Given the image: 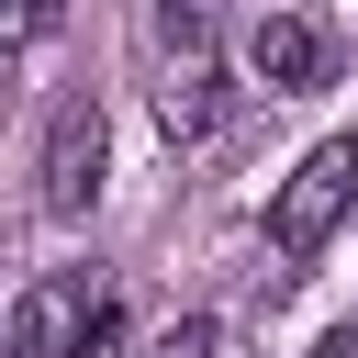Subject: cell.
I'll list each match as a JSON object with an SVG mask.
<instances>
[{"instance_id":"6da1fadb","label":"cell","mask_w":358,"mask_h":358,"mask_svg":"<svg viewBox=\"0 0 358 358\" xmlns=\"http://www.w3.org/2000/svg\"><path fill=\"white\" fill-rule=\"evenodd\" d=\"M112 336V302H101V280L90 268H45L22 302H11V336H0V358H90Z\"/></svg>"},{"instance_id":"7a4b0ae2","label":"cell","mask_w":358,"mask_h":358,"mask_svg":"<svg viewBox=\"0 0 358 358\" xmlns=\"http://www.w3.org/2000/svg\"><path fill=\"white\" fill-rule=\"evenodd\" d=\"M358 201V134H336V145H313L291 179H280V201H268V246L280 257H313L324 235H336V213Z\"/></svg>"},{"instance_id":"3957f363","label":"cell","mask_w":358,"mask_h":358,"mask_svg":"<svg viewBox=\"0 0 358 358\" xmlns=\"http://www.w3.org/2000/svg\"><path fill=\"white\" fill-rule=\"evenodd\" d=\"M101 157H112V123H101V101H56V123H45V157H34V201H45L56 224H78V213L101 201Z\"/></svg>"},{"instance_id":"277c9868","label":"cell","mask_w":358,"mask_h":358,"mask_svg":"<svg viewBox=\"0 0 358 358\" xmlns=\"http://www.w3.org/2000/svg\"><path fill=\"white\" fill-rule=\"evenodd\" d=\"M257 78H268V90H324V78H336V34H324L313 11H268V22H257Z\"/></svg>"},{"instance_id":"5b68a950","label":"cell","mask_w":358,"mask_h":358,"mask_svg":"<svg viewBox=\"0 0 358 358\" xmlns=\"http://www.w3.org/2000/svg\"><path fill=\"white\" fill-rule=\"evenodd\" d=\"M157 123H168V145H201V134L224 123V78H213V56H201V67H168V90H157Z\"/></svg>"},{"instance_id":"8992f818","label":"cell","mask_w":358,"mask_h":358,"mask_svg":"<svg viewBox=\"0 0 358 358\" xmlns=\"http://www.w3.org/2000/svg\"><path fill=\"white\" fill-rule=\"evenodd\" d=\"M45 22H56V0H0V67H11V56H22Z\"/></svg>"},{"instance_id":"52a82bcc","label":"cell","mask_w":358,"mask_h":358,"mask_svg":"<svg viewBox=\"0 0 358 358\" xmlns=\"http://www.w3.org/2000/svg\"><path fill=\"white\" fill-rule=\"evenodd\" d=\"M145 358H213V324H201V313H190V324H168V336H157V347H145Z\"/></svg>"},{"instance_id":"ba28073f","label":"cell","mask_w":358,"mask_h":358,"mask_svg":"<svg viewBox=\"0 0 358 358\" xmlns=\"http://www.w3.org/2000/svg\"><path fill=\"white\" fill-rule=\"evenodd\" d=\"M313 358H358V336H324V347H313Z\"/></svg>"}]
</instances>
